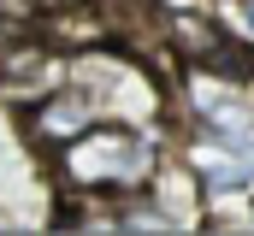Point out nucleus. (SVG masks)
Instances as JSON below:
<instances>
[{
	"label": "nucleus",
	"instance_id": "obj_1",
	"mask_svg": "<svg viewBox=\"0 0 254 236\" xmlns=\"http://www.w3.org/2000/svg\"><path fill=\"white\" fill-rule=\"evenodd\" d=\"M89 130V95H60L36 113V136L42 142H77Z\"/></svg>",
	"mask_w": 254,
	"mask_h": 236
},
{
	"label": "nucleus",
	"instance_id": "obj_2",
	"mask_svg": "<svg viewBox=\"0 0 254 236\" xmlns=\"http://www.w3.org/2000/svg\"><path fill=\"white\" fill-rule=\"evenodd\" d=\"M243 24H249V36H254V0H243Z\"/></svg>",
	"mask_w": 254,
	"mask_h": 236
}]
</instances>
